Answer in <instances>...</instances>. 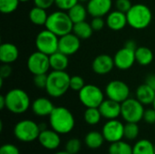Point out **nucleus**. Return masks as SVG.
I'll return each instance as SVG.
<instances>
[{
    "label": "nucleus",
    "mask_w": 155,
    "mask_h": 154,
    "mask_svg": "<svg viewBox=\"0 0 155 154\" xmlns=\"http://www.w3.org/2000/svg\"><path fill=\"white\" fill-rule=\"evenodd\" d=\"M48 117L51 129L60 134H67L74 128L75 120L74 114L70 110L64 106L54 107Z\"/></svg>",
    "instance_id": "nucleus-1"
},
{
    "label": "nucleus",
    "mask_w": 155,
    "mask_h": 154,
    "mask_svg": "<svg viewBox=\"0 0 155 154\" xmlns=\"http://www.w3.org/2000/svg\"><path fill=\"white\" fill-rule=\"evenodd\" d=\"M71 76L65 71L50 72L47 76L45 91L53 98H59L64 95L70 89Z\"/></svg>",
    "instance_id": "nucleus-2"
},
{
    "label": "nucleus",
    "mask_w": 155,
    "mask_h": 154,
    "mask_svg": "<svg viewBox=\"0 0 155 154\" xmlns=\"http://www.w3.org/2000/svg\"><path fill=\"white\" fill-rule=\"evenodd\" d=\"M45 26L46 29L60 37L73 32L74 23L66 11L58 9L48 15Z\"/></svg>",
    "instance_id": "nucleus-3"
},
{
    "label": "nucleus",
    "mask_w": 155,
    "mask_h": 154,
    "mask_svg": "<svg viewBox=\"0 0 155 154\" xmlns=\"http://www.w3.org/2000/svg\"><path fill=\"white\" fill-rule=\"evenodd\" d=\"M5 108L12 113L21 114L25 113L31 106L30 97L27 93L20 88L11 89L5 95Z\"/></svg>",
    "instance_id": "nucleus-4"
},
{
    "label": "nucleus",
    "mask_w": 155,
    "mask_h": 154,
    "mask_svg": "<svg viewBox=\"0 0 155 154\" xmlns=\"http://www.w3.org/2000/svg\"><path fill=\"white\" fill-rule=\"evenodd\" d=\"M128 25L136 30H142L149 26L153 20L151 9L143 4L133 5L131 9L126 13Z\"/></svg>",
    "instance_id": "nucleus-5"
},
{
    "label": "nucleus",
    "mask_w": 155,
    "mask_h": 154,
    "mask_svg": "<svg viewBox=\"0 0 155 154\" xmlns=\"http://www.w3.org/2000/svg\"><path fill=\"white\" fill-rule=\"evenodd\" d=\"M40 132V125L29 119L18 122L14 127L15 137L22 143H32L37 140Z\"/></svg>",
    "instance_id": "nucleus-6"
},
{
    "label": "nucleus",
    "mask_w": 155,
    "mask_h": 154,
    "mask_svg": "<svg viewBox=\"0 0 155 154\" xmlns=\"http://www.w3.org/2000/svg\"><path fill=\"white\" fill-rule=\"evenodd\" d=\"M121 116L126 123H139L143 118L144 105L136 98H128L121 103Z\"/></svg>",
    "instance_id": "nucleus-7"
},
{
    "label": "nucleus",
    "mask_w": 155,
    "mask_h": 154,
    "mask_svg": "<svg viewBox=\"0 0 155 154\" xmlns=\"http://www.w3.org/2000/svg\"><path fill=\"white\" fill-rule=\"evenodd\" d=\"M78 93L80 102L86 108H98L104 101L105 93H104L100 87L94 84H85Z\"/></svg>",
    "instance_id": "nucleus-8"
},
{
    "label": "nucleus",
    "mask_w": 155,
    "mask_h": 154,
    "mask_svg": "<svg viewBox=\"0 0 155 154\" xmlns=\"http://www.w3.org/2000/svg\"><path fill=\"white\" fill-rule=\"evenodd\" d=\"M58 43L59 37L46 28L41 31L35 38V46L37 51L47 55H51L58 51Z\"/></svg>",
    "instance_id": "nucleus-9"
},
{
    "label": "nucleus",
    "mask_w": 155,
    "mask_h": 154,
    "mask_svg": "<svg viewBox=\"0 0 155 154\" xmlns=\"http://www.w3.org/2000/svg\"><path fill=\"white\" fill-rule=\"evenodd\" d=\"M26 65L29 72L33 74V75L47 74L51 69L49 55L39 51L34 52L29 55Z\"/></svg>",
    "instance_id": "nucleus-10"
},
{
    "label": "nucleus",
    "mask_w": 155,
    "mask_h": 154,
    "mask_svg": "<svg viewBox=\"0 0 155 154\" xmlns=\"http://www.w3.org/2000/svg\"><path fill=\"white\" fill-rule=\"evenodd\" d=\"M104 93L108 99L122 103L130 98V88L121 80H113L105 86Z\"/></svg>",
    "instance_id": "nucleus-11"
},
{
    "label": "nucleus",
    "mask_w": 155,
    "mask_h": 154,
    "mask_svg": "<svg viewBox=\"0 0 155 154\" xmlns=\"http://www.w3.org/2000/svg\"><path fill=\"white\" fill-rule=\"evenodd\" d=\"M102 133L105 142L110 143L121 141L124 138V124L117 120H107L102 129Z\"/></svg>",
    "instance_id": "nucleus-12"
},
{
    "label": "nucleus",
    "mask_w": 155,
    "mask_h": 154,
    "mask_svg": "<svg viewBox=\"0 0 155 154\" xmlns=\"http://www.w3.org/2000/svg\"><path fill=\"white\" fill-rule=\"evenodd\" d=\"M114 64L116 68L123 70V71L128 70L136 62L135 50H133L124 46L116 52V54L114 56Z\"/></svg>",
    "instance_id": "nucleus-13"
},
{
    "label": "nucleus",
    "mask_w": 155,
    "mask_h": 154,
    "mask_svg": "<svg viewBox=\"0 0 155 154\" xmlns=\"http://www.w3.org/2000/svg\"><path fill=\"white\" fill-rule=\"evenodd\" d=\"M81 46V39L76 36L73 32L59 37L58 51L66 55L74 54Z\"/></svg>",
    "instance_id": "nucleus-14"
},
{
    "label": "nucleus",
    "mask_w": 155,
    "mask_h": 154,
    "mask_svg": "<svg viewBox=\"0 0 155 154\" xmlns=\"http://www.w3.org/2000/svg\"><path fill=\"white\" fill-rule=\"evenodd\" d=\"M38 142L46 150H56L61 145L60 133L53 129H44L40 132Z\"/></svg>",
    "instance_id": "nucleus-15"
},
{
    "label": "nucleus",
    "mask_w": 155,
    "mask_h": 154,
    "mask_svg": "<svg viewBox=\"0 0 155 154\" xmlns=\"http://www.w3.org/2000/svg\"><path fill=\"white\" fill-rule=\"evenodd\" d=\"M113 7V0H89L87 2L88 15L92 17L107 15Z\"/></svg>",
    "instance_id": "nucleus-16"
},
{
    "label": "nucleus",
    "mask_w": 155,
    "mask_h": 154,
    "mask_svg": "<svg viewBox=\"0 0 155 154\" xmlns=\"http://www.w3.org/2000/svg\"><path fill=\"white\" fill-rule=\"evenodd\" d=\"M114 66V57L108 54H100L96 56L92 63V69L98 75H105L109 74Z\"/></svg>",
    "instance_id": "nucleus-17"
},
{
    "label": "nucleus",
    "mask_w": 155,
    "mask_h": 154,
    "mask_svg": "<svg viewBox=\"0 0 155 154\" xmlns=\"http://www.w3.org/2000/svg\"><path fill=\"white\" fill-rule=\"evenodd\" d=\"M103 118L106 120H114L117 119L119 116H121V110L122 105L120 103L115 102L111 99H104V101L101 103V105L98 107Z\"/></svg>",
    "instance_id": "nucleus-18"
},
{
    "label": "nucleus",
    "mask_w": 155,
    "mask_h": 154,
    "mask_svg": "<svg viewBox=\"0 0 155 154\" xmlns=\"http://www.w3.org/2000/svg\"><path fill=\"white\" fill-rule=\"evenodd\" d=\"M105 22L106 25L113 31H120L128 25L126 14L117 9L107 15Z\"/></svg>",
    "instance_id": "nucleus-19"
},
{
    "label": "nucleus",
    "mask_w": 155,
    "mask_h": 154,
    "mask_svg": "<svg viewBox=\"0 0 155 154\" xmlns=\"http://www.w3.org/2000/svg\"><path fill=\"white\" fill-rule=\"evenodd\" d=\"M31 109L35 115L39 117H45L51 114L54 109V105L48 98L39 97L32 103Z\"/></svg>",
    "instance_id": "nucleus-20"
},
{
    "label": "nucleus",
    "mask_w": 155,
    "mask_h": 154,
    "mask_svg": "<svg viewBox=\"0 0 155 154\" xmlns=\"http://www.w3.org/2000/svg\"><path fill=\"white\" fill-rule=\"evenodd\" d=\"M19 56L18 48L11 43H4L0 46V61L2 64H12Z\"/></svg>",
    "instance_id": "nucleus-21"
},
{
    "label": "nucleus",
    "mask_w": 155,
    "mask_h": 154,
    "mask_svg": "<svg viewBox=\"0 0 155 154\" xmlns=\"http://www.w3.org/2000/svg\"><path fill=\"white\" fill-rule=\"evenodd\" d=\"M135 96L143 105L153 104L155 98V91L147 84H141L135 92Z\"/></svg>",
    "instance_id": "nucleus-22"
},
{
    "label": "nucleus",
    "mask_w": 155,
    "mask_h": 154,
    "mask_svg": "<svg viewBox=\"0 0 155 154\" xmlns=\"http://www.w3.org/2000/svg\"><path fill=\"white\" fill-rule=\"evenodd\" d=\"M50 66L54 71H65L69 64L68 55L57 51L51 55H49Z\"/></svg>",
    "instance_id": "nucleus-23"
},
{
    "label": "nucleus",
    "mask_w": 155,
    "mask_h": 154,
    "mask_svg": "<svg viewBox=\"0 0 155 154\" xmlns=\"http://www.w3.org/2000/svg\"><path fill=\"white\" fill-rule=\"evenodd\" d=\"M105 139L102 133L98 131H91L85 134L84 144L92 150H97L103 146Z\"/></svg>",
    "instance_id": "nucleus-24"
},
{
    "label": "nucleus",
    "mask_w": 155,
    "mask_h": 154,
    "mask_svg": "<svg viewBox=\"0 0 155 154\" xmlns=\"http://www.w3.org/2000/svg\"><path fill=\"white\" fill-rule=\"evenodd\" d=\"M28 15L30 21L35 25H45L48 18V14L46 10L36 5H35L29 11Z\"/></svg>",
    "instance_id": "nucleus-25"
},
{
    "label": "nucleus",
    "mask_w": 155,
    "mask_h": 154,
    "mask_svg": "<svg viewBox=\"0 0 155 154\" xmlns=\"http://www.w3.org/2000/svg\"><path fill=\"white\" fill-rule=\"evenodd\" d=\"M135 59L140 65H149L153 61V53L148 47L139 46L135 50Z\"/></svg>",
    "instance_id": "nucleus-26"
},
{
    "label": "nucleus",
    "mask_w": 155,
    "mask_h": 154,
    "mask_svg": "<svg viewBox=\"0 0 155 154\" xmlns=\"http://www.w3.org/2000/svg\"><path fill=\"white\" fill-rule=\"evenodd\" d=\"M94 29L92 28V25L90 23H87L86 21L79 22L76 24H74L73 33L78 36L81 40L88 39L92 36L94 33Z\"/></svg>",
    "instance_id": "nucleus-27"
},
{
    "label": "nucleus",
    "mask_w": 155,
    "mask_h": 154,
    "mask_svg": "<svg viewBox=\"0 0 155 154\" xmlns=\"http://www.w3.org/2000/svg\"><path fill=\"white\" fill-rule=\"evenodd\" d=\"M67 13H68L71 20L73 21V23L76 24L79 22L85 21L88 11H87V8L83 4H81L79 2L74 6H73L70 10H68Z\"/></svg>",
    "instance_id": "nucleus-28"
},
{
    "label": "nucleus",
    "mask_w": 155,
    "mask_h": 154,
    "mask_svg": "<svg viewBox=\"0 0 155 154\" xmlns=\"http://www.w3.org/2000/svg\"><path fill=\"white\" fill-rule=\"evenodd\" d=\"M133 154H155L154 143L150 140L141 139L133 146Z\"/></svg>",
    "instance_id": "nucleus-29"
},
{
    "label": "nucleus",
    "mask_w": 155,
    "mask_h": 154,
    "mask_svg": "<svg viewBox=\"0 0 155 154\" xmlns=\"http://www.w3.org/2000/svg\"><path fill=\"white\" fill-rule=\"evenodd\" d=\"M108 154H133V146L130 143L121 140L110 143Z\"/></svg>",
    "instance_id": "nucleus-30"
},
{
    "label": "nucleus",
    "mask_w": 155,
    "mask_h": 154,
    "mask_svg": "<svg viewBox=\"0 0 155 154\" xmlns=\"http://www.w3.org/2000/svg\"><path fill=\"white\" fill-rule=\"evenodd\" d=\"M102 114L99 108L96 107H90L86 108L84 113V120L89 125H96L101 122Z\"/></svg>",
    "instance_id": "nucleus-31"
},
{
    "label": "nucleus",
    "mask_w": 155,
    "mask_h": 154,
    "mask_svg": "<svg viewBox=\"0 0 155 154\" xmlns=\"http://www.w3.org/2000/svg\"><path fill=\"white\" fill-rule=\"evenodd\" d=\"M140 128L137 123H126L124 124V138L128 141H134L138 138Z\"/></svg>",
    "instance_id": "nucleus-32"
},
{
    "label": "nucleus",
    "mask_w": 155,
    "mask_h": 154,
    "mask_svg": "<svg viewBox=\"0 0 155 154\" xmlns=\"http://www.w3.org/2000/svg\"><path fill=\"white\" fill-rule=\"evenodd\" d=\"M19 0H0V10L3 14H11L18 7Z\"/></svg>",
    "instance_id": "nucleus-33"
},
{
    "label": "nucleus",
    "mask_w": 155,
    "mask_h": 154,
    "mask_svg": "<svg viewBox=\"0 0 155 154\" xmlns=\"http://www.w3.org/2000/svg\"><path fill=\"white\" fill-rule=\"evenodd\" d=\"M82 148V142L77 138H71L65 143V151L71 154H77Z\"/></svg>",
    "instance_id": "nucleus-34"
},
{
    "label": "nucleus",
    "mask_w": 155,
    "mask_h": 154,
    "mask_svg": "<svg viewBox=\"0 0 155 154\" xmlns=\"http://www.w3.org/2000/svg\"><path fill=\"white\" fill-rule=\"evenodd\" d=\"M85 85L84 80L83 77L79 75H74L71 76L70 79V89L75 92H79L84 86Z\"/></svg>",
    "instance_id": "nucleus-35"
},
{
    "label": "nucleus",
    "mask_w": 155,
    "mask_h": 154,
    "mask_svg": "<svg viewBox=\"0 0 155 154\" xmlns=\"http://www.w3.org/2000/svg\"><path fill=\"white\" fill-rule=\"evenodd\" d=\"M77 3H79L78 0H55L54 5L58 7L59 10L67 12L73 6H74Z\"/></svg>",
    "instance_id": "nucleus-36"
},
{
    "label": "nucleus",
    "mask_w": 155,
    "mask_h": 154,
    "mask_svg": "<svg viewBox=\"0 0 155 154\" xmlns=\"http://www.w3.org/2000/svg\"><path fill=\"white\" fill-rule=\"evenodd\" d=\"M47 74H41L34 75V84L38 89H45L47 84Z\"/></svg>",
    "instance_id": "nucleus-37"
},
{
    "label": "nucleus",
    "mask_w": 155,
    "mask_h": 154,
    "mask_svg": "<svg viewBox=\"0 0 155 154\" xmlns=\"http://www.w3.org/2000/svg\"><path fill=\"white\" fill-rule=\"evenodd\" d=\"M90 24H91L92 28L94 29V31L98 32V31L102 30L104 27V25H106V22L102 16H95V17H93Z\"/></svg>",
    "instance_id": "nucleus-38"
},
{
    "label": "nucleus",
    "mask_w": 155,
    "mask_h": 154,
    "mask_svg": "<svg viewBox=\"0 0 155 154\" xmlns=\"http://www.w3.org/2000/svg\"><path fill=\"white\" fill-rule=\"evenodd\" d=\"M133 6L131 0H116L115 1V7L117 10L124 12V13H127L131 7Z\"/></svg>",
    "instance_id": "nucleus-39"
},
{
    "label": "nucleus",
    "mask_w": 155,
    "mask_h": 154,
    "mask_svg": "<svg viewBox=\"0 0 155 154\" xmlns=\"http://www.w3.org/2000/svg\"><path fill=\"white\" fill-rule=\"evenodd\" d=\"M0 154H20V152L15 145L11 143H5L1 146Z\"/></svg>",
    "instance_id": "nucleus-40"
},
{
    "label": "nucleus",
    "mask_w": 155,
    "mask_h": 154,
    "mask_svg": "<svg viewBox=\"0 0 155 154\" xmlns=\"http://www.w3.org/2000/svg\"><path fill=\"white\" fill-rule=\"evenodd\" d=\"M143 120L148 124H155V109L153 107L144 111Z\"/></svg>",
    "instance_id": "nucleus-41"
},
{
    "label": "nucleus",
    "mask_w": 155,
    "mask_h": 154,
    "mask_svg": "<svg viewBox=\"0 0 155 154\" xmlns=\"http://www.w3.org/2000/svg\"><path fill=\"white\" fill-rule=\"evenodd\" d=\"M35 5L44 8V9H48L50 8L53 5H54L55 0H33Z\"/></svg>",
    "instance_id": "nucleus-42"
},
{
    "label": "nucleus",
    "mask_w": 155,
    "mask_h": 154,
    "mask_svg": "<svg viewBox=\"0 0 155 154\" xmlns=\"http://www.w3.org/2000/svg\"><path fill=\"white\" fill-rule=\"evenodd\" d=\"M12 74V67L9 64H3V65L0 68V77L5 79L11 75Z\"/></svg>",
    "instance_id": "nucleus-43"
},
{
    "label": "nucleus",
    "mask_w": 155,
    "mask_h": 154,
    "mask_svg": "<svg viewBox=\"0 0 155 154\" xmlns=\"http://www.w3.org/2000/svg\"><path fill=\"white\" fill-rule=\"evenodd\" d=\"M145 84H147L150 87H152L155 91V74H149L146 78Z\"/></svg>",
    "instance_id": "nucleus-44"
},
{
    "label": "nucleus",
    "mask_w": 155,
    "mask_h": 154,
    "mask_svg": "<svg viewBox=\"0 0 155 154\" xmlns=\"http://www.w3.org/2000/svg\"><path fill=\"white\" fill-rule=\"evenodd\" d=\"M124 46H126V47H128L130 49H133V50H136L137 49V44H136V43L134 40H128L125 43Z\"/></svg>",
    "instance_id": "nucleus-45"
},
{
    "label": "nucleus",
    "mask_w": 155,
    "mask_h": 154,
    "mask_svg": "<svg viewBox=\"0 0 155 154\" xmlns=\"http://www.w3.org/2000/svg\"><path fill=\"white\" fill-rule=\"evenodd\" d=\"M4 108H5V95H1L0 96V109L3 110Z\"/></svg>",
    "instance_id": "nucleus-46"
},
{
    "label": "nucleus",
    "mask_w": 155,
    "mask_h": 154,
    "mask_svg": "<svg viewBox=\"0 0 155 154\" xmlns=\"http://www.w3.org/2000/svg\"><path fill=\"white\" fill-rule=\"evenodd\" d=\"M54 154H71V153H69L68 152H66V151L64 150V151H60V152H55Z\"/></svg>",
    "instance_id": "nucleus-47"
},
{
    "label": "nucleus",
    "mask_w": 155,
    "mask_h": 154,
    "mask_svg": "<svg viewBox=\"0 0 155 154\" xmlns=\"http://www.w3.org/2000/svg\"><path fill=\"white\" fill-rule=\"evenodd\" d=\"M80 3H84V2H88L89 0H78Z\"/></svg>",
    "instance_id": "nucleus-48"
},
{
    "label": "nucleus",
    "mask_w": 155,
    "mask_h": 154,
    "mask_svg": "<svg viewBox=\"0 0 155 154\" xmlns=\"http://www.w3.org/2000/svg\"><path fill=\"white\" fill-rule=\"evenodd\" d=\"M20 2H22V3H25V2H28V1H30V0H19Z\"/></svg>",
    "instance_id": "nucleus-49"
},
{
    "label": "nucleus",
    "mask_w": 155,
    "mask_h": 154,
    "mask_svg": "<svg viewBox=\"0 0 155 154\" xmlns=\"http://www.w3.org/2000/svg\"><path fill=\"white\" fill-rule=\"evenodd\" d=\"M153 107L155 109V98H154V101H153Z\"/></svg>",
    "instance_id": "nucleus-50"
},
{
    "label": "nucleus",
    "mask_w": 155,
    "mask_h": 154,
    "mask_svg": "<svg viewBox=\"0 0 155 154\" xmlns=\"http://www.w3.org/2000/svg\"><path fill=\"white\" fill-rule=\"evenodd\" d=\"M154 151H155V143H154Z\"/></svg>",
    "instance_id": "nucleus-51"
},
{
    "label": "nucleus",
    "mask_w": 155,
    "mask_h": 154,
    "mask_svg": "<svg viewBox=\"0 0 155 154\" xmlns=\"http://www.w3.org/2000/svg\"><path fill=\"white\" fill-rule=\"evenodd\" d=\"M154 126H155V124H154Z\"/></svg>",
    "instance_id": "nucleus-52"
}]
</instances>
